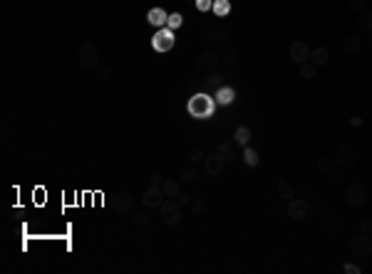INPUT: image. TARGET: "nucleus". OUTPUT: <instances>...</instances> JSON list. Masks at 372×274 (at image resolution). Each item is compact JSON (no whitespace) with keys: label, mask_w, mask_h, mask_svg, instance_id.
<instances>
[{"label":"nucleus","mask_w":372,"mask_h":274,"mask_svg":"<svg viewBox=\"0 0 372 274\" xmlns=\"http://www.w3.org/2000/svg\"><path fill=\"white\" fill-rule=\"evenodd\" d=\"M216 107H218V104H216L214 96H209V94L201 92V94H194L191 99H189L186 111H189L194 119H201V121H203V119H211V116H214Z\"/></svg>","instance_id":"nucleus-1"},{"label":"nucleus","mask_w":372,"mask_h":274,"mask_svg":"<svg viewBox=\"0 0 372 274\" xmlns=\"http://www.w3.org/2000/svg\"><path fill=\"white\" fill-rule=\"evenodd\" d=\"M159 218L166 227H179L181 220H184V205L176 200V198H166L161 207H159Z\"/></svg>","instance_id":"nucleus-2"},{"label":"nucleus","mask_w":372,"mask_h":274,"mask_svg":"<svg viewBox=\"0 0 372 274\" xmlns=\"http://www.w3.org/2000/svg\"><path fill=\"white\" fill-rule=\"evenodd\" d=\"M77 65L82 69H95L100 67V50L92 45V42H82L77 47Z\"/></svg>","instance_id":"nucleus-3"},{"label":"nucleus","mask_w":372,"mask_h":274,"mask_svg":"<svg viewBox=\"0 0 372 274\" xmlns=\"http://www.w3.org/2000/svg\"><path fill=\"white\" fill-rule=\"evenodd\" d=\"M218 62H221V57H218V52H216L214 47H206V50H201L199 55L194 57V67L199 69V72H206V74L216 72Z\"/></svg>","instance_id":"nucleus-4"},{"label":"nucleus","mask_w":372,"mask_h":274,"mask_svg":"<svg viewBox=\"0 0 372 274\" xmlns=\"http://www.w3.org/2000/svg\"><path fill=\"white\" fill-rule=\"evenodd\" d=\"M174 45H176V35L172 28H159L152 37L154 52H169V50H174Z\"/></svg>","instance_id":"nucleus-5"},{"label":"nucleus","mask_w":372,"mask_h":274,"mask_svg":"<svg viewBox=\"0 0 372 274\" xmlns=\"http://www.w3.org/2000/svg\"><path fill=\"white\" fill-rule=\"evenodd\" d=\"M332 161L338 168H352V165L358 163V151L350 146V143H343V146H338L335 153H332Z\"/></svg>","instance_id":"nucleus-6"},{"label":"nucleus","mask_w":372,"mask_h":274,"mask_svg":"<svg viewBox=\"0 0 372 274\" xmlns=\"http://www.w3.org/2000/svg\"><path fill=\"white\" fill-rule=\"evenodd\" d=\"M350 252L355 257H372V235L358 233L350 240Z\"/></svg>","instance_id":"nucleus-7"},{"label":"nucleus","mask_w":372,"mask_h":274,"mask_svg":"<svg viewBox=\"0 0 372 274\" xmlns=\"http://www.w3.org/2000/svg\"><path fill=\"white\" fill-rule=\"evenodd\" d=\"M112 207H115L117 215H124V218H132L134 215V195L119 191L115 193V200H112Z\"/></svg>","instance_id":"nucleus-8"},{"label":"nucleus","mask_w":372,"mask_h":274,"mask_svg":"<svg viewBox=\"0 0 372 274\" xmlns=\"http://www.w3.org/2000/svg\"><path fill=\"white\" fill-rule=\"evenodd\" d=\"M224 165H226V156L216 149V151L206 153V158H203V173H206V176H218V173L224 171Z\"/></svg>","instance_id":"nucleus-9"},{"label":"nucleus","mask_w":372,"mask_h":274,"mask_svg":"<svg viewBox=\"0 0 372 274\" xmlns=\"http://www.w3.org/2000/svg\"><path fill=\"white\" fill-rule=\"evenodd\" d=\"M345 198H347V203L352 207H365L367 205V188L365 185H360V183H350L347 185V191H345Z\"/></svg>","instance_id":"nucleus-10"},{"label":"nucleus","mask_w":372,"mask_h":274,"mask_svg":"<svg viewBox=\"0 0 372 274\" xmlns=\"http://www.w3.org/2000/svg\"><path fill=\"white\" fill-rule=\"evenodd\" d=\"M164 200H166L164 191H161V188H154V185H149V188L142 193V198H139L142 207H146V210H152V207H161Z\"/></svg>","instance_id":"nucleus-11"},{"label":"nucleus","mask_w":372,"mask_h":274,"mask_svg":"<svg viewBox=\"0 0 372 274\" xmlns=\"http://www.w3.org/2000/svg\"><path fill=\"white\" fill-rule=\"evenodd\" d=\"M310 45L305 40H295L293 45H290V59H293V65H305V62H310Z\"/></svg>","instance_id":"nucleus-12"},{"label":"nucleus","mask_w":372,"mask_h":274,"mask_svg":"<svg viewBox=\"0 0 372 274\" xmlns=\"http://www.w3.org/2000/svg\"><path fill=\"white\" fill-rule=\"evenodd\" d=\"M286 213H288V218L290 220H305L308 218V213H310V203L303 200V198H293V200H288Z\"/></svg>","instance_id":"nucleus-13"},{"label":"nucleus","mask_w":372,"mask_h":274,"mask_svg":"<svg viewBox=\"0 0 372 274\" xmlns=\"http://www.w3.org/2000/svg\"><path fill=\"white\" fill-rule=\"evenodd\" d=\"M166 20H169V13L164 10V8H152L149 13H146V23L152 25V28H166Z\"/></svg>","instance_id":"nucleus-14"},{"label":"nucleus","mask_w":372,"mask_h":274,"mask_svg":"<svg viewBox=\"0 0 372 274\" xmlns=\"http://www.w3.org/2000/svg\"><path fill=\"white\" fill-rule=\"evenodd\" d=\"M360 52H362V37H358V35H347L343 40V55L358 57Z\"/></svg>","instance_id":"nucleus-15"},{"label":"nucleus","mask_w":372,"mask_h":274,"mask_svg":"<svg viewBox=\"0 0 372 274\" xmlns=\"http://www.w3.org/2000/svg\"><path fill=\"white\" fill-rule=\"evenodd\" d=\"M218 57H221V62L229 65V67H236V65L241 62V52H238L236 47H231V45H224V47L218 50Z\"/></svg>","instance_id":"nucleus-16"},{"label":"nucleus","mask_w":372,"mask_h":274,"mask_svg":"<svg viewBox=\"0 0 372 274\" xmlns=\"http://www.w3.org/2000/svg\"><path fill=\"white\" fill-rule=\"evenodd\" d=\"M233 99H236V89L233 87H218V92H216V104L218 107H229Z\"/></svg>","instance_id":"nucleus-17"},{"label":"nucleus","mask_w":372,"mask_h":274,"mask_svg":"<svg viewBox=\"0 0 372 274\" xmlns=\"http://www.w3.org/2000/svg\"><path fill=\"white\" fill-rule=\"evenodd\" d=\"M310 62H313L315 67H325V65L330 62L328 47H315L313 52H310Z\"/></svg>","instance_id":"nucleus-18"},{"label":"nucleus","mask_w":372,"mask_h":274,"mask_svg":"<svg viewBox=\"0 0 372 274\" xmlns=\"http://www.w3.org/2000/svg\"><path fill=\"white\" fill-rule=\"evenodd\" d=\"M179 180L181 183H194V180H199V168L196 163H186L181 171H179Z\"/></svg>","instance_id":"nucleus-19"},{"label":"nucleus","mask_w":372,"mask_h":274,"mask_svg":"<svg viewBox=\"0 0 372 274\" xmlns=\"http://www.w3.org/2000/svg\"><path fill=\"white\" fill-rule=\"evenodd\" d=\"M206 207H209V203H206V198H203V195L191 198V203H189V210H191V215H194V218H201V215L206 213Z\"/></svg>","instance_id":"nucleus-20"},{"label":"nucleus","mask_w":372,"mask_h":274,"mask_svg":"<svg viewBox=\"0 0 372 274\" xmlns=\"http://www.w3.org/2000/svg\"><path fill=\"white\" fill-rule=\"evenodd\" d=\"M161 191H164L166 198H179V195H181V180L166 178L164 180V185H161Z\"/></svg>","instance_id":"nucleus-21"},{"label":"nucleus","mask_w":372,"mask_h":274,"mask_svg":"<svg viewBox=\"0 0 372 274\" xmlns=\"http://www.w3.org/2000/svg\"><path fill=\"white\" fill-rule=\"evenodd\" d=\"M358 28L365 35H372V10H362L358 13Z\"/></svg>","instance_id":"nucleus-22"},{"label":"nucleus","mask_w":372,"mask_h":274,"mask_svg":"<svg viewBox=\"0 0 372 274\" xmlns=\"http://www.w3.org/2000/svg\"><path fill=\"white\" fill-rule=\"evenodd\" d=\"M315 171H318L320 176H332V173H335V161H332V158H318V161H315Z\"/></svg>","instance_id":"nucleus-23"},{"label":"nucleus","mask_w":372,"mask_h":274,"mask_svg":"<svg viewBox=\"0 0 372 274\" xmlns=\"http://www.w3.org/2000/svg\"><path fill=\"white\" fill-rule=\"evenodd\" d=\"M278 195L281 198H286V200H293L295 198V185L290 183V180H278Z\"/></svg>","instance_id":"nucleus-24"},{"label":"nucleus","mask_w":372,"mask_h":274,"mask_svg":"<svg viewBox=\"0 0 372 274\" xmlns=\"http://www.w3.org/2000/svg\"><path fill=\"white\" fill-rule=\"evenodd\" d=\"M233 141H236L238 146H248V141H251V129H248V126H238L236 134H233Z\"/></svg>","instance_id":"nucleus-25"},{"label":"nucleus","mask_w":372,"mask_h":274,"mask_svg":"<svg viewBox=\"0 0 372 274\" xmlns=\"http://www.w3.org/2000/svg\"><path fill=\"white\" fill-rule=\"evenodd\" d=\"M218 17H226L231 13V0H214V8H211Z\"/></svg>","instance_id":"nucleus-26"},{"label":"nucleus","mask_w":372,"mask_h":274,"mask_svg":"<svg viewBox=\"0 0 372 274\" xmlns=\"http://www.w3.org/2000/svg\"><path fill=\"white\" fill-rule=\"evenodd\" d=\"M244 163L248 165V168H256V165H258V151H256V149L246 146V149H244Z\"/></svg>","instance_id":"nucleus-27"},{"label":"nucleus","mask_w":372,"mask_h":274,"mask_svg":"<svg viewBox=\"0 0 372 274\" xmlns=\"http://www.w3.org/2000/svg\"><path fill=\"white\" fill-rule=\"evenodd\" d=\"M149 222H152V218H149L146 213H134V215H132V225H134V227H139V230L149 227Z\"/></svg>","instance_id":"nucleus-28"},{"label":"nucleus","mask_w":372,"mask_h":274,"mask_svg":"<svg viewBox=\"0 0 372 274\" xmlns=\"http://www.w3.org/2000/svg\"><path fill=\"white\" fill-rule=\"evenodd\" d=\"M315 74H318V67H315L313 62H305V65H301V77H303V79H315Z\"/></svg>","instance_id":"nucleus-29"},{"label":"nucleus","mask_w":372,"mask_h":274,"mask_svg":"<svg viewBox=\"0 0 372 274\" xmlns=\"http://www.w3.org/2000/svg\"><path fill=\"white\" fill-rule=\"evenodd\" d=\"M226 37H229V32H226V30H214V32L209 35V42H211V47H214V45H224V42H226Z\"/></svg>","instance_id":"nucleus-30"},{"label":"nucleus","mask_w":372,"mask_h":274,"mask_svg":"<svg viewBox=\"0 0 372 274\" xmlns=\"http://www.w3.org/2000/svg\"><path fill=\"white\" fill-rule=\"evenodd\" d=\"M181 25H184V15H181V13H172V15H169V20H166V28L176 30V28H181Z\"/></svg>","instance_id":"nucleus-31"},{"label":"nucleus","mask_w":372,"mask_h":274,"mask_svg":"<svg viewBox=\"0 0 372 274\" xmlns=\"http://www.w3.org/2000/svg\"><path fill=\"white\" fill-rule=\"evenodd\" d=\"M186 158H189V163H203V158H206V153L201 151V149H194V151H189V156H186Z\"/></svg>","instance_id":"nucleus-32"},{"label":"nucleus","mask_w":372,"mask_h":274,"mask_svg":"<svg viewBox=\"0 0 372 274\" xmlns=\"http://www.w3.org/2000/svg\"><path fill=\"white\" fill-rule=\"evenodd\" d=\"M95 77H97L100 82H109V79H112V69L109 67H97L95 69Z\"/></svg>","instance_id":"nucleus-33"},{"label":"nucleus","mask_w":372,"mask_h":274,"mask_svg":"<svg viewBox=\"0 0 372 274\" xmlns=\"http://www.w3.org/2000/svg\"><path fill=\"white\" fill-rule=\"evenodd\" d=\"M358 233H365V235H372V218H362L358 222Z\"/></svg>","instance_id":"nucleus-34"},{"label":"nucleus","mask_w":372,"mask_h":274,"mask_svg":"<svg viewBox=\"0 0 372 274\" xmlns=\"http://www.w3.org/2000/svg\"><path fill=\"white\" fill-rule=\"evenodd\" d=\"M347 8H350L352 13H362V10H365V0H347Z\"/></svg>","instance_id":"nucleus-35"},{"label":"nucleus","mask_w":372,"mask_h":274,"mask_svg":"<svg viewBox=\"0 0 372 274\" xmlns=\"http://www.w3.org/2000/svg\"><path fill=\"white\" fill-rule=\"evenodd\" d=\"M196 8H199L201 13H209L214 8V0H196Z\"/></svg>","instance_id":"nucleus-36"},{"label":"nucleus","mask_w":372,"mask_h":274,"mask_svg":"<svg viewBox=\"0 0 372 274\" xmlns=\"http://www.w3.org/2000/svg\"><path fill=\"white\" fill-rule=\"evenodd\" d=\"M164 176H161V173H154V176H152V178H149V185H154V188H161V185H164Z\"/></svg>","instance_id":"nucleus-37"},{"label":"nucleus","mask_w":372,"mask_h":274,"mask_svg":"<svg viewBox=\"0 0 372 274\" xmlns=\"http://www.w3.org/2000/svg\"><path fill=\"white\" fill-rule=\"evenodd\" d=\"M343 272H345V274H362V269H360L358 264L347 262V264H343Z\"/></svg>","instance_id":"nucleus-38"},{"label":"nucleus","mask_w":372,"mask_h":274,"mask_svg":"<svg viewBox=\"0 0 372 274\" xmlns=\"http://www.w3.org/2000/svg\"><path fill=\"white\" fill-rule=\"evenodd\" d=\"M191 198H194V195H191V193H186V191H181V195H179V198H176V200H179V203H181V205H189V203H191Z\"/></svg>","instance_id":"nucleus-39"},{"label":"nucleus","mask_w":372,"mask_h":274,"mask_svg":"<svg viewBox=\"0 0 372 274\" xmlns=\"http://www.w3.org/2000/svg\"><path fill=\"white\" fill-rule=\"evenodd\" d=\"M216 149H218V151L224 153V156H229V153H231V143H218Z\"/></svg>","instance_id":"nucleus-40"},{"label":"nucleus","mask_w":372,"mask_h":274,"mask_svg":"<svg viewBox=\"0 0 372 274\" xmlns=\"http://www.w3.org/2000/svg\"><path fill=\"white\" fill-rule=\"evenodd\" d=\"M221 79H224V77H221L218 72H211V74H209V82H211V84H214V82L218 84V82H221Z\"/></svg>","instance_id":"nucleus-41"},{"label":"nucleus","mask_w":372,"mask_h":274,"mask_svg":"<svg viewBox=\"0 0 372 274\" xmlns=\"http://www.w3.org/2000/svg\"><path fill=\"white\" fill-rule=\"evenodd\" d=\"M350 123H352L355 129H360V126H362V119H360V116H352V119H350Z\"/></svg>","instance_id":"nucleus-42"},{"label":"nucleus","mask_w":372,"mask_h":274,"mask_svg":"<svg viewBox=\"0 0 372 274\" xmlns=\"http://www.w3.org/2000/svg\"><path fill=\"white\" fill-rule=\"evenodd\" d=\"M370 37H372V35H370ZM370 42H372V40H370Z\"/></svg>","instance_id":"nucleus-43"}]
</instances>
